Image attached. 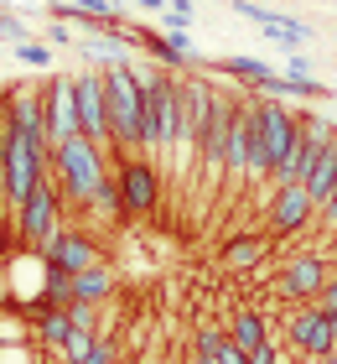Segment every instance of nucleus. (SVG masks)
<instances>
[{"label": "nucleus", "instance_id": "f257e3e1", "mask_svg": "<svg viewBox=\"0 0 337 364\" xmlns=\"http://www.w3.org/2000/svg\"><path fill=\"white\" fill-rule=\"evenodd\" d=\"M53 182H57V193L67 198V203L89 208L94 198L114 182V156L99 151L89 136H73V141H62L53 151Z\"/></svg>", "mask_w": 337, "mask_h": 364}, {"label": "nucleus", "instance_id": "f03ea898", "mask_svg": "<svg viewBox=\"0 0 337 364\" xmlns=\"http://www.w3.org/2000/svg\"><path fill=\"white\" fill-rule=\"evenodd\" d=\"M301 120H306V114H296L280 94H255V146H249V182L275 177V167L285 161V151H291V141L301 136Z\"/></svg>", "mask_w": 337, "mask_h": 364}, {"label": "nucleus", "instance_id": "7ed1b4c3", "mask_svg": "<svg viewBox=\"0 0 337 364\" xmlns=\"http://www.w3.org/2000/svg\"><path fill=\"white\" fill-rule=\"evenodd\" d=\"M104 99H109V130L114 156H140V120H145V73L135 63H109L104 68Z\"/></svg>", "mask_w": 337, "mask_h": 364}, {"label": "nucleus", "instance_id": "20e7f679", "mask_svg": "<svg viewBox=\"0 0 337 364\" xmlns=\"http://www.w3.org/2000/svg\"><path fill=\"white\" fill-rule=\"evenodd\" d=\"M16 235H21V245H26V250H37V255H47V245L62 235V193H57L53 177H47L42 188L16 208Z\"/></svg>", "mask_w": 337, "mask_h": 364}, {"label": "nucleus", "instance_id": "39448f33", "mask_svg": "<svg viewBox=\"0 0 337 364\" xmlns=\"http://www.w3.org/2000/svg\"><path fill=\"white\" fill-rule=\"evenodd\" d=\"M337 141V130L327 125V120H316V114H306L301 120V136L291 141V151H285V161L275 167V188H306V177L316 172V161H322V151Z\"/></svg>", "mask_w": 337, "mask_h": 364}, {"label": "nucleus", "instance_id": "423d86ee", "mask_svg": "<svg viewBox=\"0 0 337 364\" xmlns=\"http://www.w3.org/2000/svg\"><path fill=\"white\" fill-rule=\"evenodd\" d=\"M114 193L125 213H150L161 198V167L150 156H114Z\"/></svg>", "mask_w": 337, "mask_h": 364}, {"label": "nucleus", "instance_id": "0eeeda50", "mask_svg": "<svg viewBox=\"0 0 337 364\" xmlns=\"http://www.w3.org/2000/svg\"><path fill=\"white\" fill-rule=\"evenodd\" d=\"M73 94H78V120H83V136H89L99 151L114 156V130H109V99H104V68H83L73 78Z\"/></svg>", "mask_w": 337, "mask_h": 364}, {"label": "nucleus", "instance_id": "6e6552de", "mask_svg": "<svg viewBox=\"0 0 337 364\" xmlns=\"http://www.w3.org/2000/svg\"><path fill=\"white\" fill-rule=\"evenodd\" d=\"M327 255L322 250H306V255H291L280 266V281H275V291L280 296H291V302H316V296H322V287H327Z\"/></svg>", "mask_w": 337, "mask_h": 364}, {"label": "nucleus", "instance_id": "1a4fd4ad", "mask_svg": "<svg viewBox=\"0 0 337 364\" xmlns=\"http://www.w3.org/2000/svg\"><path fill=\"white\" fill-rule=\"evenodd\" d=\"M249 146H255V94H239L233 125H228V146H223V177L233 188L249 182Z\"/></svg>", "mask_w": 337, "mask_h": 364}, {"label": "nucleus", "instance_id": "9d476101", "mask_svg": "<svg viewBox=\"0 0 337 364\" xmlns=\"http://www.w3.org/2000/svg\"><path fill=\"white\" fill-rule=\"evenodd\" d=\"M291 343H296V354H306V359H332L337 354V343H332V323H327V312L322 307H296L291 312Z\"/></svg>", "mask_w": 337, "mask_h": 364}, {"label": "nucleus", "instance_id": "9b49d317", "mask_svg": "<svg viewBox=\"0 0 337 364\" xmlns=\"http://www.w3.org/2000/svg\"><path fill=\"white\" fill-rule=\"evenodd\" d=\"M73 136H83L73 78H53V89H47V141H53V151H57V146L73 141Z\"/></svg>", "mask_w": 337, "mask_h": 364}, {"label": "nucleus", "instance_id": "f8f14e48", "mask_svg": "<svg viewBox=\"0 0 337 364\" xmlns=\"http://www.w3.org/2000/svg\"><path fill=\"white\" fill-rule=\"evenodd\" d=\"M47 266H53V271H67V276H78V271L104 266V250H99V240L78 235V229H62V235L47 245Z\"/></svg>", "mask_w": 337, "mask_h": 364}, {"label": "nucleus", "instance_id": "ddd939ff", "mask_svg": "<svg viewBox=\"0 0 337 364\" xmlns=\"http://www.w3.org/2000/svg\"><path fill=\"white\" fill-rule=\"evenodd\" d=\"M270 235H296V229H306L316 219V203H311V193L306 188H275V198H270Z\"/></svg>", "mask_w": 337, "mask_h": 364}, {"label": "nucleus", "instance_id": "4468645a", "mask_svg": "<svg viewBox=\"0 0 337 364\" xmlns=\"http://www.w3.org/2000/svg\"><path fill=\"white\" fill-rule=\"evenodd\" d=\"M265 255H270V240L265 235H239V240L223 245V255H218V260H223L228 271H255Z\"/></svg>", "mask_w": 337, "mask_h": 364}, {"label": "nucleus", "instance_id": "2eb2a0df", "mask_svg": "<svg viewBox=\"0 0 337 364\" xmlns=\"http://www.w3.org/2000/svg\"><path fill=\"white\" fill-rule=\"evenodd\" d=\"M104 296H114V271L109 266H94V271L73 276V302H104Z\"/></svg>", "mask_w": 337, "mask_h": 364}, {"label": "nucleus", "instance_id": "dca6fc26", "mask_svg": "<svg viewBox=\"0 0 337 364\" xmlns=\"http://www.w3.org/2000/svg\"><path fill=\"white\" fill-rule=\"evenodd\" d=\"M306 193H311V203H316V208H322L327 198L337 193V141H332L327 151H322V161H316V172L306 177Z\"/></svg>", "mask_w": 337, "mask_h": 364}, {"label": "nucleus", "instance_id": "f3484780", "mask_svg": "<svg viewBox=\"0 0 337 364\" xmlns=\"http://www.w3.org/2000/svg\"><path fill=\"white\" fill-rule=\"evenodd\" d=\"M228 338L239 343L244 354H255V349H265V343H270V328H265L260 312H239V318H233V328H228Z\"/></svg>", "mask_w": 337, "mask_h": 364}, {"label": "nucleus", "instance_id": "a211bd4d", "mask_svg": "<svg viewBox=\"0 0 337 364\" xmlns=\"http://www.w3.org/2000/svg\"><path fill=\"white\" fill-rule=\"evenodd\" d=\"M42 338L53 343V349H62V343L73 338V318H67V307H53V312L42 318Z\"/></svg>", "mask_w": 337, "mask_h": 364}, {"label": "nucleus", "instance_id": "6ab92c4d", "mask_svg": "<svg viewBox=\"0 0 337 364\" xmlns=\"http://www.w3.org/2000/svg\"><path fill=\"white\" fill-rule=\"evenodd\" d=\"M0 42H11V53H16V47H26V42H37V37H31L26 16H16V11H0Z\"/></svg>", "mask_w": 337, "mask_h": 364}, {"label": "nucleus", "instance_id": "aec40b11", "mask_svg": "<svg viewBox=\"0 0 337 364\" xmlns=\"http://www.w3.org/2000/svg\"><path fill=\"white\" fill-rule=\"evenodd\" d=\"M94 349H99V333H83V328H73V338H67L57 354H62V359H73V364H89Z\"/></svg>", "mask_w": 337, "mask_h": 364}, {"label": "nucleus", "instance_id": "412c9836", "mask_svg": "<svg viewBox=\"0 0 337 364\" xmlns=\"http://www.w3.org/2000/svg\"><path fill=\"white\" fill-rule=\"evenodd\" d=\"M192 16H197L192 0H172V6L161 11V21H166V31H187V26H192Z\"/></svg>", "mask_w": 337, "mask_h": 364}, {"label": "nucleus", "instance_id": "4be33fe9", "mask_svg": "<svg viewBox=\"0 0 337 364\" xmlns=\"http://www.w3.org/2000/svg\"><path fill=\"white\" fill-rule=\"evenodd\" d=\"M16 58H21L26 68H47V73H53V47H42V42H26V47H16Z\"/></svg>", "mask_w": 337, "mask_h": 364}, {"label": "nucleus", "instance_id": "5701e85b", "mask_svg": "<svg viewBox=\"0 0 337 364\" xmlns=\"http://www.w3.org/2000/svg\"><path fill=\"white\" fill-rule=\"evenodd\" d=\"M67 318H73V328H83V333H99V302H73Z\"/></svg>", "mask_w": 337, "mask_h": 364}, {"label": "nucleus", "instance_id": "b1692460", "mask_svg": "<svg viewBox=\"0 0 337 364\" xmlns=\"http://www.w3.org/2000/svg\"><path fill=\"white\" fill-rule=\"evenodd\" d=\"M213 359H218V364H249V354H244L233 338H223V343H218V354H213Z\"/></svg>", "mask_w": 337, "mask_h": 364}, {"label": "nucleus", "instance_id": "393cba45", "mask_svg": "<svg viewBox=\"0 0 337 364\" xmlns=\"http://www.w3.org/2000/svg\"><path fill=\"white\" fill-rule=\"evenodd\" d=\"M311 307H322V312H327V318H332V312H337V276H332V281H327V287H322V296H316V302H311Z\"/></svg>", "mask_w": 337, "mask_h": 364}, {"label": "nucleus", "instance_id": "a878e982", "mask_svg": "<svg viewBox=\"0 0 337 364\" xmlns=\"http://www.w3.org/2000/svg\"><path fill=\"white\" fill-rule=\"evenodd\" d=\"M47 37H53L57 47H73V31H67V26H57V21H53V26H47Z\"/></svg>", "mask_w": 337, "mask_h": 364}, {"label": "nucleus", "instance_id": "bb28decb", "mask_svg": "<svg viewBox=\"0 0 337 364\" xmlns=\"http://www.w3.org/2000/svg\"><path fill=\"white\" fill-rule=\"evenodd\" d=\"M192 364H218V359H213V354H197V359H192Z\"/></svg>", "mask_w": 337, "mask_h": 364}, {"label": "nucleus", "instance_id": "cd10ccee", "mask_svg": "<svg viewBox=\"0 0 337 364\" xmlns=\"http://www.w3.org/2000/svg\"><path fill=\"white\" fill-rule=\"evenodd\" d=\"M327 323H332V343H337V312H332V318H327Z\"/></svg>", "mask_w": 337, "mask_h": 364}, {"label": "nucleus", "instance_id": "c85d7f7f", "mask_svg": "<svg viewBox=\"0 0 337 364\" xmlns=\"http://www.w3.org/2000/svg\"><path fill=\"white\" fill-rule=\"evenodd\" d=\"M125 6H145V0H125Z\"/></svg>", "mask_w": 337, "mask_h": 364}, {"label": "nucleus", "instance_id": "c756f323", "mask_svg": "<svg viewBox=\"0 0 337 364\" xmlns=\"http://www.w3.org/2000/svg\"><path fill=\"white\" fill-rule=\"evenodd\" d=\"M332 114H337V99H332Z\"/></svg>", "mask_w": 337, "mask_h": 364}, {"label": "nucleus", "instance_id": "7c9ffc66", "mask_svg": "<svg viewBox=\"0 0 337 364\" xmlns=\"http://www.w3.org/2000/svg\"><path fill=\"white\" fill-rule=\"evenodd\" d=\"M114 364H120V359H114Z\"/></svg>", "mask_w": 337, "mask_h": 364}]
</instances>
